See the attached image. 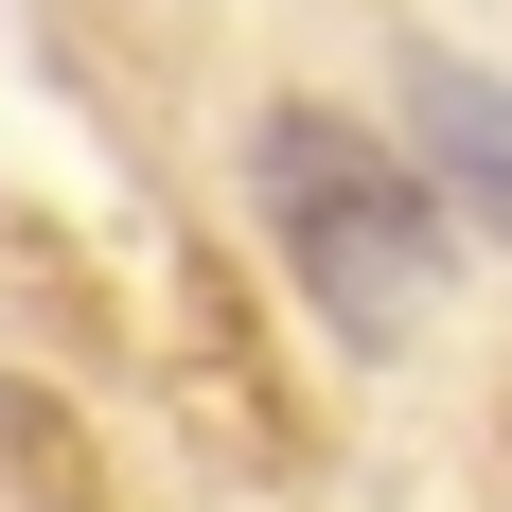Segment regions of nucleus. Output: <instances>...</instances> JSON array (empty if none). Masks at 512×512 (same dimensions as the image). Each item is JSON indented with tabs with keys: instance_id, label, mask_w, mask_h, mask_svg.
<instances>
[{
	"instance_id": "nucleus-2",
	"label": "nucleus",
	"mask_w": 512,
	"mask_h": 512,
	"mask_svg": "<svg viewBox=\"0 0 512 512\" xmlns=\"http://www.w3.org/2000/svg\"><path fill=\"white\" fill-rule=\"evenodd\" d=\"M407 159H424L442 212L512 230V71H477V53H407Z\"/></svg>"
},
{
	"instance_id": "nucleus-1",
	"label": "nucleus",
	"mask_w": 512,
	"mask_h": 512,
	"mask_svg": "<svg viewBox=\"0 0 512 512\" xmlns=\"http://www.w3.org/2000/svg\"><path fill=\"white\" fill-rule=\"evenodd\" d=\"M248 195H265V248H283V283L318 301L336 354H389V336L442 318V195H424V159H389L371 124L265 106L248 124Z\"/></svg>"
}]
</instances>
